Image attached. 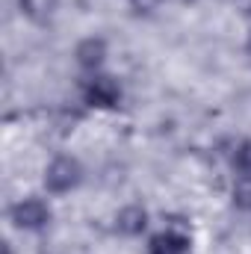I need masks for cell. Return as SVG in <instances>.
<instances>
[{
	"label": "cell",
	"instance_id": "obj_8",
	"mask_svg": "<svg viewBox=\"0 0 251 254\" xmlns=\"http://www.w3.org/2000/svg\"><path fill=\"white\" fill-rule=\"evenodd\" d=\"M231 181H251V136H237L225 151Z\"/></svg>",
	"mask_w": 251,
	"mask_h": 254
},
{
	"label": "cell",
	"instance_id": "obj_3",
	"mask_svg": "<svg viewBox=\"0 0 251 254\" xmlns=\"http://www.w3.org/2000/svg\"><path fill=\"white\" fill-rule=\"evenodd\" d=\"M86 178H89V169L74 151H57L42 166L39 190L51 195L54 201H63V198H71L74 192L83 190Z\"/></svg>",
	"mask_w": 251,
	"mask_h": 254
},
{
	"label": "cell",
	"instance_id": "obj_9",
	"mask_svg": "<svg viewBox=\"0 0 251 254\" xmlns=\"http://www.w3.org/2000/svg\"><path fill=\"white\" fill-rule=\"evenodd\" d=\"M228 204L237 216L251 219V181H231L228 190Z\"/></svg>",
	"mask_w": 251,
	"mask_h": 254
},
{
	"label": "cell",
	"instance_id": "obj_5",
	"mask_svg": "<svg viewBox=\"0 0 251 254\" xmlns=\"http://www.w3.org/2000/svg\"><path fill=\"white\" fill-rule=\"evenodd\" d=\"M154 213L148 204L142 201H125L113 210L110 216V231L113 237L125 240V243H145V237L154 231Z\"/></svg>",
	"mask_w": 251,
	"mask_h": 254
},
{
	"label": "cell",
	"instance_id": "obj_4",
	"mask_svg": "<svg viewBox=\"0 0 251 254\" xmlns=\"http://www.w3.org/2000/svg\"><path fill=\"white\" fill-rule=\"evenodd\" d=\"M195 252V234L187 216H163V222L145 237L142 254H192Z\"/></svg>",
	"mask_w": 251,
	"mask_h": 254
},
{
	"label": "cell",
	"instance_id": "obj_11",
	"mask_svg": "<svg viewBox=\"0 0 251 254\" xmlns=\"http://www.w3.org/2000/svg\"><path fill=\"white\" fill-rule=\"evenodd\" d=\"M243 54H246V63L251 65V27H246V39H243Z\"/></svg>",
	"mask_w": 251,
	"mask_h": 254
},
{
	"label": "cell",
	"instance_id": "obj_12",
	"mask_svg": "<svg viewBox=\"0 0 251 254\" xmlns=\"http://www.w3.org/2000/svg\"><path fill=\"white\" fill-rule=\"evenodd\" d=\"M127 6H142V3H148V0H125Z\"/></svg>",
	"mask_w": 251,
	"mask_h": 254
},
{
	"label": "cell",
	"instance_id": "obj_2",
	"mask_svg": "<svg viewBox=\"0 0 251 254\" xmlns=\"http://www.w3.org/2000/svg\"><path fill=\"white\" fill-rule=\"evenodd\" d=\"M127 89L125 80L110 68L101 74H89V77H77V104L86 113L95 116H113L125 107Z\"/></svg>",
	"mask_w": 251,
	"mask_h": 254
},
{
	"label": "cell",
	"instance_id": "obj_1",
	"mask_svg": "<svg viewBox=\"0 0 251 254\" xmlns=\"http://www.w3.org/2000/svg\"><path fill=\"white\" fill-rule=\"evenodd\" d=\"M6 222L15 234L21 237H42L54 228L57 222V207H54V198L45 195V192H27V195H18L6 204Z\"/></svg>",
	"mask_w": 251,
	"mask_h": 254
},
{
	"label": "cell",
	"instance_id": "obj_10",
	"mask_svg": "<svg viewBox=\"0 0 251 254\" xmlns=\"http://www.w3.org/2000/svg\"><path fill=\"white\" fill-rule=\"evenodd\" d=\"M157 3H163V6H172V9H192V6H198L201 0H157Z\"/></svg>",
	"mask_w": 251,
	"mask_h": 254
},
{
	"label": "cell",
	"instance_id": "obj_6",
	"mask_svg": "<svg viewBox=\"0 0 251 254\" xmlns=\"http://www.w3.org/2000/svg\"><path fill=\"white\" fill-rule=\"evenodd\" d=\"M71 63L77 68V77H89V74H101L110 71L113 63V42L104 33H86L74 42L71 48Z\"/></svg>",
	"mask_w": 251,
	"mask_h": 254
},
{
	"label": "cell",
	"instance_id": "obj_7",
	"mask_svg": "<svg viewBox=\"0 0 251 254\" xmlns=\"http://www.w3.org/2000/svg\"><path fill=\"white\" fill-rule=\"evenodd\" d=\"M63 0H15V15L30 27H48L57 21Z\"/></svg>",
	"mask_w": 251,
	"mask_h": 254
}]
</instances>
